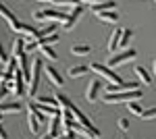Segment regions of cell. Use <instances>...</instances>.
I'll use <instances>...</instances> for the list:
<instances>
[{
	"instance_id": "6da1fadb",
	"label": "cell",
	"mask_w": 156,
	"mask_h": 139,
	"mask_svg": "<svg viewBox=\"0 0 156 139\" xmlns=\"http://www.w3.org/2000/svg\"><path fill=\"white\" fill-rule=\"evenodd\" d=\"M144 96L142 89H131V92H112L104 93V104H121V102H131V100H140Z\"/></svg>"
},
{
	"instance_id": "7a4b0ae2",
	"label": "cell",
	"mask_w": 156,
	"mask_h": 139,
	"mask_svg": "<svg viewBox=\"0 0 156 139\" xmlns=\"http://www.w3.org/2000/svg\"><path fill=\"white\" fill-rule=\"evenodd\" d=\"M69 12L62 11V9H44V11H36L34 12V19L40 23H46V21H56V23H65Z\"/></svg>"
},
{
	"instance_id": "3957f363",
	"label": "cell",
	"mask_w": 156,
	"mask_h": 139,
	"mask_svg": "<svg viewBox=\"0 0 156 139\" xmlns=\"http://www.w3.org/2000/svg\"><path fill=\"white\" fill-rule=\"evenodd\" d=\"M44 73V62L42 58H36L34 64H31V77H29V98H36L37 96V89H40V77Z\"/></svg>"
},
{
	"instance_id": "277c9868",
	"label": "cell",
	"mask_w": 156,
	"mask_h": 139,
	"mask_svg": "<svg viewBox=\"0 0 156 139\" xmlns=\"http://www.w3.org/2000/svg\"><path fill=\"white\" fill-rule=\"evenodd\" d=\"M90 69L94 71L96 75L104 77L108 83H121V81H123V79H121V75H117V73L112 71V67H104V64H100V62H94Z\"/></svg>"
},
{
	"instance_id": "5b68a950",
	"label": "cell",
	"mask_w": 156,
	"mask_h": 139,
	"mask_svg": "<svg viewBox=\"0 0 156 139\" xmlns=\"http://www.w3.org/2000/svg\"><path fill=\"white\" fill-rule=\"evenodd\" d=\"M73 131L81 137H87V139H100V131H98L94 125H81L79 120L73 123Z\"/></svg>"
},
{
	"instance_id": "8992f818",
	"label": "cell",
	"mask_w": 156,
	"mask_h": 139,
	"mask_svg": "<svg viewBox=\"0 0 156 139\" xmlns=\"http://www.w3.org/2000/svg\"><path fill=\"white\" fill-rule=\"evenodd\" d=\"M137 56V52L135 50H131V48H125L123 52H119V54H115V56L108 58V67H121V64H125V62H129L131 58Z\"/></svg>"
},
{
	"instance_id": "52a82bcc",
	"label": "cell",
	"mask_w": 156,
	"mask_h": 139,
	"mask_svg": "<svg viewBox=\"0 0 156 139\" xmlns=\"http://www.w3.org/2000/svg\"><path fill=\"white\" fill-rule=\"evenodd\" d=\"M81 15H83V6L81 4H77V6H73V11L67 15V19H65V23H62V27L67 29V31H71L73 27L77 25V21L81 19Z\"/></svg>"
},
{
	"instance_id": "ba28073f",
	"label": "cell",
	"mask_w": 156,
	"mask_h": 139,
	"mask_svg": "<svg viewBox=\"0 0 156 139\" xmlns=\"http://www.w3.org/2000/svg\"><path fill=\"white\" fill-rule=\"evenodd\" d=\"M12 93L17 98H21L25 93V77H23V71L21 69L15 71V77H12Z\"/></svg>"
},
{
	"instance_id": "9c48e42d",
	"label": "cell",
	"mask_w": 156,
	"mask_h": 139,
	"mask_svg": "<svg viewBox=\"0 0 156 139\" xmlns=\"http://www.w3.org/2000/svg\"><path fill=\"white\" fill-rule=\"evenodd\" d=\"M12 31H17V33H23L25 37H37V29H34L31 25H25L21 23V21H15V23L11 25Z\"/></svg>"
},
{
	"instance_id": "30bf717a",
	"label": "cell",
	"mask_w": 156,
	"mask_h": 139,
	"mask_svg": "<svg viewBox=\"0 0 156 139\" xmlns=\"http://www.w3.org/2000/svg\"><path fill=\"white\" fill-rule=\"evenodd\" d=\"M100 92H102V83L100 81H90V85H87V92H85V100L87 102H96L98 96H100Z\"/></svg>"
},
{
	"instance_id": "8fae6325",
	"label": "cell",
	"mask_w": 156,
	"mask_h": 139,
	"mask_svg": "<svg viewBox=\"0 0 156 139\" xmlns=\"http://www.w3.org/2000/svg\"><path fill=\"white\" fill-rule=\"evenodd\" d=\"M44 73L48 75V79L54 83L56 87H65V77H62V75H60L54 67H46V69H44Z\"/></svg>"
},
{
	"instance_id": "7c38bea8",
	"label": "cell",
	"mask_w": 156,
	"mask_h": 139,
	"mask_svg": "<svg viewBox=\"0 0 156 139\" xmlns=\"http://www.w3.org/2000/svg\"><path fill=\"white\" fill-rule=\"evenodd\" d=\"M90 11L98 12L102 11H115V0H100V2H94V4H90Z\"/></svg>"
},
{
	"instance_id": "4fadbf2b",
	"label": "cell",
	"mask_w": 156,
	"mask_h": 139,
	"mask_svg": "<svg viewBox=\"0 0 156 139\" xmlns=\"http://www.w3.org/2000/svg\"><path fill=\"white\" fill-rule=\"evenodd\" d=\"M21 110H23V106L19 104V102H9V104L0 102V118H2V114H17Z\"/></svg>"
},
{
	"instance_id": "5bb4252c",
	"label": "cell",
	"mask_w": 156,
	"mask_h": 139,
	"mask_svg": "<svg viewBox=\"0 0 156 139\" xmlns=\"http://www.w3.org/2000/svg\"><path fill=\"white\" fill-rule=\"evenodd\" d=\"M98 19L100 21H106L110 25H117L119 23V12L117 11H102V12H98Z\"/></svg>"
},
{
	"instance_id": "9a60e30c",
	"label": "cell",
	"mask_w": 156,
	"mask_h": 139,
	"mask_svg": "<svg viewBox=\"0 0 156 139\" xmlns=\"http://www.w3.org/2000/svg\"><path fill=\"white\" fill-rule=\"evenodd\" d=\"M50 129H48V133L52 135V137H58V131H60V125H62V118H60V114L56 116H50Z\"/></svg>"
},
{
	"instance_id": "2e32d148",
	"label": "cell",
	"mask_w": 156,
	"mask_h": 139,
	"mask_svg": "<svg viewBox=\"0 0 156 139\" xmlns=\"http://www.w3.org/2000/svg\"><path fill=\"white\" fill-rule=\"evenodd\" d=\"M131 37H133V31L127 27V29H121V37H119V48H125L129 46V42H131Z\"/></svg>"
},
{
	"instance_id": "e0dca14e",
	"label": "cell",
	"mask_w": 156,
	"mask_h": 139,
	"mask_svg": "<svg viewBox=\"0 0 156 139\" xmlns=\"http://www.w3.org/2000/svg\"><path fill=\"white\" fill-rule=\"evenodd\" d=\"M119 37H121V29H115V31L110 33V40H108V44H106L108 52H115V50L119 48Z\"/></svg>"
},
{
	"instance_id": "ac0fdd59",
	"label": "cell",
	"mask_w": 156,
	"mask_h": 139,
	"mask_svg": "<svg viewBox=\"0 0 156 139\" xmlns=\"http://www.w3.org/2000/svg\"><path fill=\"white\" fill-rule=\"evenodd\" d=\"M135 75L140 77V81L144 83V85H152V75H150L144 67H135Z\"/></svg>"
},
{
	"instance_id": "d6986e66",
	"label": "cell",
	"mask_w": 156,
	"mask_h": 139,
	"mask_svg": "<svg viewBox=\"0 0 156 139\" xmlns=\"http://www.w3.org/2000/svg\"><path fill=\"white\" fill-rule=\"evenodd\" d=\"M0 17H2V19H6V21H9V25H12L15 21H17L15 12H12L11 9H6V4H2V2H0Z\"/></svg>"
},
{
	"instance_id": "ffe728a7",
	"label": "cell",
	"mask_w": 156,
	"mask_h": 139,
	"mask_svg": "<svg viewBox=\"0 0 156 139\" xmlns=\"http://www.w3.org/2000/svg\"><path fill=\"white\" fill-rule=\"evenodd\" d=\"M90 52H92V48L87 46V44H77V46L71 48V54H75V56H85Z\"/></svg>"
},
{
	"instance_id": "44dd1931",
	"label": "cell",
	"mask_w": 156,
	"mask_h": 139,
	"mask_svg": "<svg viewBox=\"0 0 156 139\" xmlns=\"http://www.w3.org/2000/svg\"><path fill=\"white\" fill-rule=\"evenodd\" d=\"M27 123H29V131H31V133H40V118H37L34 112L27 114Z\"/></svg>"
},
{
	"instance_id": "7402d4cb",
	"label": "cell",
	"mask_w": 156,
	"mask_h": 139,
	"mask_svg": "<svg viewBox=\"0 0 156 139\" xmlns=\"http://www.w3.org/2000/svg\"><path fill=\"white\" fill-rule=\"evenodd\" d=\"M54 42H58V33H56V31L50 33V35H44V37H37V44H40V46H50V44H54Z\"/></svg>"
},
{
	"instance_id": "603a6c76",
	"label": "cell",
	"mask_w": 156,
	"mask_h": 139,
	"mask_svg": "<svg viewBox=\"0 0 156 139\" xmlns=\"http://www.w3.org/2000/svg\"><path fill=\"white\" fill-rule=\"evenodd\" d=\"M21 52H25V37H17L12 44V56H19Z\"/></svg>"
},
{
	"instance_id": "cb8c5ba5",
	"label": "cell",
	"mask_w": 156,
	"mask_h": 139,
	"mask_svg": "<svg viewBox=\"0 0 156 139\" xmlns=\"http://www.w3.org/2000/svg\"><path fill=\"white\" fill-rule=\"evenodd\" d=\"M40 54L46 58V60H56V58H58V56H56V52H54L50 46H40Z\"/></svg>"
},
{
	"instance_id": "d4e9b609",
	"label": "cell",
	"mask_w": 156,
	"mask_h": 139,
	"mask_svg": "<svg viewBox=\"0 0 156 139\" xmlns=\"http://www.w3.org/2000/svg\"><path fill=\"white\" fill-rule=\"evenodd\" d=\"M56 102H58L60 110H62V108H69V110H71V108H73V102L65 96V93H56Z\"/></svg>"
},
{
	"instance_id": "484cf974",
	"label": "cell",
	"mask_w": 156,
	"mask_h": 139,
	"mask_svg": "<svg viewBox=\"0 0 156 139\" xmlns=\"http://www.w3.org/2000/svg\"><path fill=\"white\" fill-rule=\"evenodd\" d=\"M127 106H129V112L135 116H142V112H144V108L140 106V102L137 100H131V102H127Z\"/></svg>"
},
{
	"instance_id": "4316f807",
	"label": "cell",
	"mask_w": 156,
	"mask_h": 139,
	"mask_svg": "<svg viewBox=\"0 0 156 139\" xmlns=\"http://www.w3.org/2000/svg\"><path fill=\"white\" fill-rule=\"evenodd\" d=\"M85 73H87V67H85V64H77V67H71V69H69V75H71V77H81Z\"/></svg>"
},
{
	"instance_id": "83f0119b",
	"label": "cell",
	"mask_w": 156,
	"mask_h": 139,
	"mask_svg": "<svg viewBox=\"0 0 156 139\" xmlns=\"http://www.w3.org/2000/svg\"><path fill=\"white\" fill-rule=\"evenodd\" d=\"M40 46L37 44V37H25V52H31V50H36Z\"/></svg>"
},
{
	"instance_id": "f1b7e54d",
	"label": "cell",
	"mask_w": 156,
	"mask_h": 139,
	"mask_svg": "<svg viewBox=\"0 0 156 139\" xmlns=\"http://www.w3.org/2000/svg\"><path fill=\"white\" fill-rule=\"evenodd\" d=\"M56 6H60L62 11H65V6H77L79 4V0H52Z\"/></svg>"
},
{
	"instance_id": "f546056e",
	"label": "cell",
	"mask_w": 156,
	"mask_h": 139,
	"mask_svg": "<svg viewBox=\"0 0 156 139\" xmlns=\"http://www.w3.org/2000/svg\"><path fill=\"white\" fill-rule=\"evenodd\" d=\"M56 31V25H46V27H42V29H37V37H44V35H50Z\"/></svg>"
},
{
	"instance_id": "4dcf8cb0",
	"label": "cell",
	"mask_w": 156,
	"mask_h": 139,
	"mask_svg": "<svg viewBox=\"0 0 156 139\" xmlns=\"http://www.w3.org/2000/svg\"><path fill=\"white\" fill-rule=\"evenodd\" d=\"M140 118H144V120H152V118H156V108H148V110H144Z\"/></svg>"
},
{
	"instance_id": "1f68e13d",
	"label": "cell",
	"mask_w": 156,
	"mask_h": 139,
	"mask_svg": "<svg viewBox=\"0 0 156 139\" xmlns=\"http://www.w3.org/2000/svg\"><path fill=\"white\" fill-rule=\"evenodd\" d=\"M37 102H40V104H48V106H58V102H56V98H48V96L40 98ZM58 108H60V106H58Z\"/></svg>"
},
{
	"instance_id": "d6a6232c",
	"label": "cell",
	"mask_w": 156,
	"mask_h": 139,
	"mask_svg": "<svg viewBox=\"0 0 156 139\" xmlns=\"http://www.w3.org/2000/svg\"><path fill=\"white\" fill-rule=\"evenodd\" d=\"M6 93H9V83H6V81H0V100H2Z\"/></svg>"
},
{
	"instance_id": "836d02e7",
	"label": "cell",
	"mask_w": 156,
	"mask_h": 139,
	"mask_svg": "<svg viewBox=\"0 0 156 139\" xmlns=\"http://www.w3.org/2000/svg\"><path fill=\"white\" fill-rule=\"evenodd\" d=\"M117 127H119L121 131H127V129H129V120H127V118H119Z\"/></svg>"
},
{
	"instance_id": "e575fe53",
	"label": "cell",
	"mask_w": 156,
	"mask_h": 139,
	"mask_svg": "<svg viewBox=\"0 0 156 139\" xmlns=\"http://www.w3.org/2000/svg\"><path fill=\"white\" fill-rule=\"evenodd\" d=\"M6 62H9V58H6V52H4V48L0 46V64H2V67H4V64H6Z\"/></svg>"
},
{
	"instance_id": "d590c367",
	"label": "cell",
	"mask_w": 156,
	"mask_h": 139,
	"mask_svg": "<svg viewBox=\"0 0 156 139\" xmlns=\"http://www.w3.org/2000/svg\"><path fill=\"white\" fill-rule=\"evenodd\" d=\"M0 139H9L6 131H4V127H2V123H0Z\"/></svg>"
},
{
	"instance_id": "8d00e7d4",
	"label": "cell",
	"mask_w": 156,
	"mask_h": 139,
	"mask_svg": "<svg viewBox=\"0 0 156 139\" xmlns=\"http://www.w3.org/2000/svg\"><path fill=\"white\" fill-rule=\"evenodd\" d=\"M40 139H54V137H52V135L48 133V135H44V137H40Z\"/></svg>"
},
{
	"instance_id": "74e56055",
	"label": "cell",
	"mask_w": 156,
	"mask_h": 139,
	"mask_svg": "<svg viewBox=\"0 0 156 139\" xmlns=\"http://www.w3.org/2000/svg\"><path fill=\"white\" fill-rule=\"evenodd\" d=\"M83 2H90V4H94V2H100V0H83Z\"/></svg>"
},
{
	"instance_id": "f35d334b",
	"label": "cell",
	"mask_w": 156,
	"mask_h": 139,
	"mask_svg": "<svg viewBox=\"0 0 156 139\" xmlns=\"http://www.w3.org/2000/svg\"><path fill=\"white\" fill-rule=\"evenodd\" d=\"M152 69H154V75H156V58H154V64H152Z\"/></svg>"
},
{
	"instance_id": "ab89813d",
	"label": "cell",
	"mask_w": 156,
	"mask_h": 139,
	"mask_svg": "<svg viewBox=\"0 0 156 139\" xmlns=\"http://www.w3.org/2000/svg\"><path fill=\"white\" fill-rule=\"evenodd\" d=\"M37 2H52V0H37Z\"/></svg>"
},
{
	"instance_id": "60d3db41",
	"label": "cell",
	"mask_w": 156,
	"mask_h": 139,
	"mask_svg": "<svg viewBox=\"0 0 156 139\" xmlns=\"http://www.w3.org/2000/svg\"><path fill=\"white\" fill-rule=\"evenodd\" d=\"M154 2H156V0H154Z\"/></svg>"
}]
</instances>
